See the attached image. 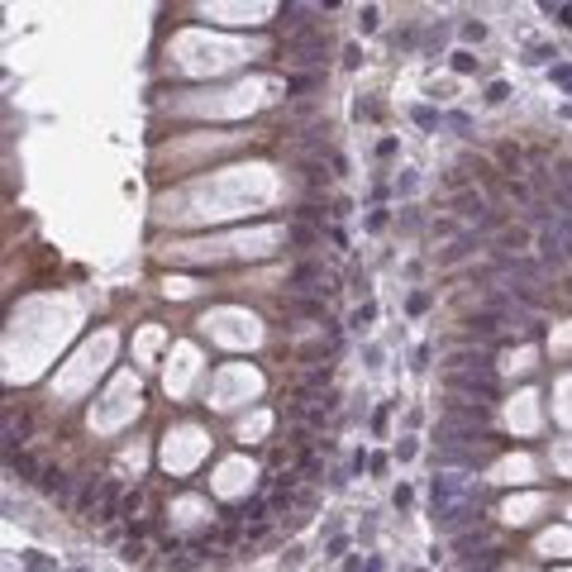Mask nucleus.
<instances>
[{
  "label": "nucleus",
  "instance_id": "2",
  "mask_svg": "<svg viewBox=\"0 0 572 572\" xmlns=\"http://www.w3.org/2000/svg\"><path fill=\"white\" fill-rule=\"evenodd\" d=\"M429 496H434V510H444V506H458V501H477V496H487V492L477 487L472 477L444 472V477H434V482H429Z\"/></svg>",
  "mask_w": 572,
  "mask_h": 572
},
{
  "label": "nucleus",
  "instance_id": "5",
  "mask_svg": "<svg viewBox=\"0 0 572 572\" xmlns=\"http://www.w3.org/2000/svg\"><path fill=\"white\" fill-rule=\"evenodd\" d=\"M439 462H444V467H467V472H477V467L492 462V453H477V448H444Z\"/></svg>",
  "mask_w": 572,
  "mask_h": 572
},
{
  "label": "nucleus",
  "instance_id": "9",
  "mask_svg": "<svg viewBox=\"0 0 572 572\" xmlns=\"http://www.w3.org/2000/svg\"><path fill=\"white\" fill-rule=\"evenodd\" d=\"M539 253H544V263H549V268H558V263H563V248H558V234H554V229H544V234H539Z\"/></svg>",
  "mask_w": 572,
  "mask_h": 572
},
{
  "label": "nucleus",
  "instance_id": "18",
  "mask_svg": "<svg viewBox=\"0 0 572 572\" xmlns=\"http://www.w3.org/2000/svg\"><path fill=\"white\" fill-rule=\"evenodd\" d=\"M558 19H563V24L572 29V5H558Z\"/></svg>",
  "mask_w": 572,
  "mask_h": 572
},
{
  "label": "nucleus",
  "instance_id": "10",
  "mask_svg": "<svg viewBox=\"0 0 572 572\" xmlns=\"http://www.w3.org/2000/svg\"><path fill=\"white\" fill-rule=\"evenodd\" d=\"M10 472H15V477H43V472H38V462H33L29 453H10Z\"/></svg>",
  "mask_w": 572,
  "mask_h": 572
},
{
  "label": "nucleus",
  "instance_id": "8",
  "mask_svg": "<svg viewBox=\"0 0 572 572\" xmlns=\"http://www.w3.org/2000/svg\"><path fill=\"white\" fill-rule=\"evenodd\" d=\"M467 334L496 339V334H501V315H496V310H477V315H467Z\"/></svg>",
  "mask_w": 572,
  "mask_h": 572
},
{
  "label": "nucleus",
  "instance_id": "6",
  "mask_svg": "<svg viewBox=\"0 0 572 572\" xmlns=\"http://www.w3.org/2000/svg\"><path fill=\"white\" fill-rule=\"evenodd\" d=\"M38 487H43L53 501H67V492H72V477L63 472V467H43V477H38Z\"/></svg>",
  "mask_w": 572,
  "mask_h": 572
},
{
  "label": "nucleus",
  "instance_id": "15",
  "mask_svg": "<svg viewBox=\"0 0 572 572\" xmlns=\"http://www.w3.org/2000/svg\"><path fill=\"white\" fill-rule=\"evenodd\" d=\"M453 206H458L462 215H482V201H477V196H458V201H453Z\"/></svg>",
  "mask_w": 572,
  "mask_h": 572
},
{
  "label": "nucleus",
  "instance_id": "4",
  "mask_svg": "<svg viewBox=\"0 0 572 572\" xmlns=\"http://www.w3.org/2000/svg\"><path fill=\"white\" fill-rule=\"evenodd\" d=\"M444 420L477 429V425H487V420H492V406H487V401H467V396H448L444 401Z\"/></svg>",
  "mask_w": 572,
  "mask_h": 572
},
{
  "label": "nucleus",
  "instance_id": "11",
  "mask_svg": "<svg viewBox=\"0 0 572 572\" xmlns=\"http://www.w3.org/2000/svg\"><path fill=\"white\" fill-rule=\"evenodd\" d=\"M558 248H563V263H568V258H572V220L558 224Z\"/></svg>",
  "mask_w": 572,
  "mask_h": 572
},
{
  "label": "nucleus",
  "instance_id": "14",
  "mask_svg": "<svg viewBox=\"0 0 572 572\" xmlns=\"http://www.w3.org/2000/svg\"><path fill=\"white\" fill-rule=\"evenodd\" d=\"M506 95H510V86H506V81H492V86H487V105H501Z\"/></svg>",
  "mask_w": 572,
  "mask_h": 572
},
{
  "label": "nucleus",
  "instance_id": "13",
  "mask_svg": "<svg viewBox=\"0 0 572 572\" xmlns=\"http://www.w3.org/2000/svg\"><path fill=\"white\" fill-rule=\"evenodd\" d=\"M453 72H462V77L477 72V58H472V53H453Z\"/></svg>",
  "mask_w": 572,
  "mask_h": 572
},
{
  "label": "nucleus",
  "instance_id": "3",
  "mask_svg": "<svg viewBox=\"0 0 572 572\" xmlns=\"http://www.w3.org/2000/svg\"><path fill=\"white\" fill-rule=\"evenodd\" d=\"M482 506H487V496H477V501H458V506H444V510H434V524H439L444 534H462L467 524L482 520Z\"/></svg>",
  "mask_w": 572,
  "mask_h": 572
},
{
  "label": "nucleus",
  "instance_id": "7",
  "mask_svg": "<svg viewBox=\"0 0 572 572\" xmlns=\"http://www.w3.org/2000/svg\"><path fill=\"white\" fill-rule=\"evenodd\" d=\"M319 53H324L319 33H301V38L291 43V63H319Z\"/></svg>",
  "mask_w": 572,
  "mask_h": 572
},
{
  "label": "nucleus",
  "instance_id": "1",
  "mask_svg": "<svg viewBox=\"0 0 572 572\" xmlns=\"http://www.w3.org/2000/svg\"><path fill=\"white\" fill-rule=\"evenodd\" d=\"M448 391L453 396H482L492 406L501 381H496V367H458V372H448Z\"/></svg>",
  "mask_w": 572,
  "mask_h": 572
},
{
  "label": "nucleus",
  "instance_id": "17",
  "mask_svg": "<svg viewBox=\"0 0 572 572\" xmlns=\"http://www.w3.org/2000/svg\"><path fill=\"white\" fill-rule=\"evenodd\" d=\"M411 310H415V315H425V310H429V296H425V291H415V296H411Z\"/></svg>",
  "mask_w": 572,
  "mask_h": 572
},
{
  "label": "nucleus",
  "instance_id": "19",
  "mask_svg": "<svg viewBox=\"0 0 572 572\" xmlns=\"http://www.w3.org/2000/svg\"><path fill=\"white\" fill-rule=\"evenodd\" d=\"M72 572H81V568H72Z\"/></svg>",
  "mask_w": 572,
  "mask_h": 572
},
{
  "label": "nucleus",
  "instance_id": "12",
  "mask_svg": "<svg viewBox=\"0 0 572 572\" xmlns=\"http://www.w3.org/2000/svg\"><path fill=\"white\" fill-rule=\"evenodd\" d=\"M24 568H29V572H53V558H43V554H24Z\"/></svg>",
  "mask_w": 572,
  "mask_h": 572
},
{
  "label": "nucleus",
  "instance_id": "16",
  "mask_svg": "<svg viewBox=\"0 0 572 572\" xmlns=\"http://www.w3.org/2000/svg\"><path fill=\"white\" fill-rule=\"evenodd\" d=\"M372 319H377V305H363V310H358V315H353V324H358V329H363V324H372Z\"/></svg>",
  "mask_w": 572,
  "mask_h": 572
}]
</instances>
